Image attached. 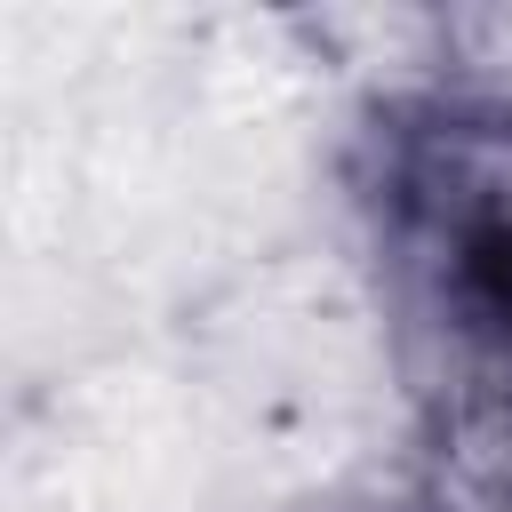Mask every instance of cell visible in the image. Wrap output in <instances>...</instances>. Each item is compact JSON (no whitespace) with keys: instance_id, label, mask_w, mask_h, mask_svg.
Instances as JSON below:
<instances>
[{"instance_id":"obj_1","label":"cell","mask_w":512,"mask_h":512,"mask_svg":"<svg viewBox=\"0 0 512 512\" xmlns=\"http://www.w3.org/2000/svg\"><path fill=\"white\" fill-rule=\"evenodd\" d=\"M392 216L440 320L472 344H512V112L456 104L416 120L392 160Z\"/></svg>"}]
</instances>
